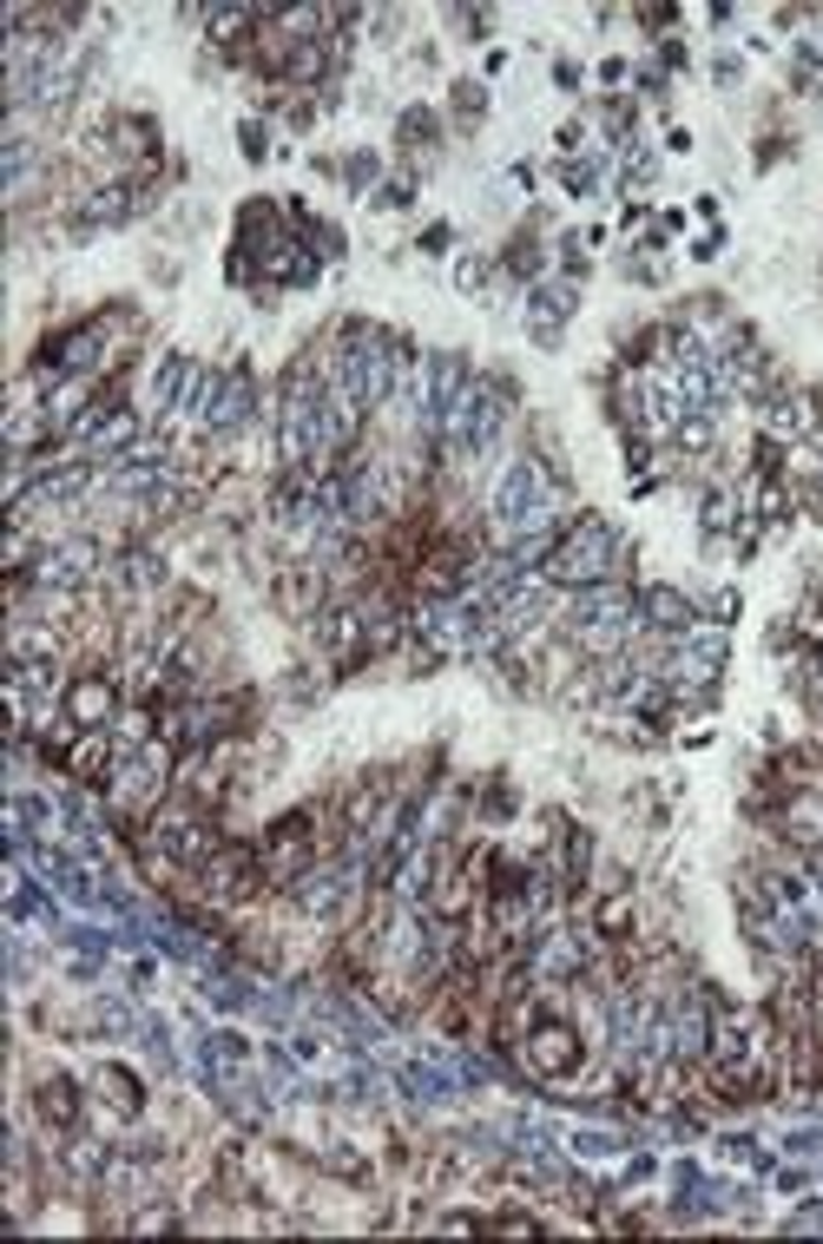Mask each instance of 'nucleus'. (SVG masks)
Masks as SVG:
<instances>
[{
    "label": "nucleus",
    "mask_w": 823,
    "mask_h": 1244,
    "mask_svg": "<svg viewBox=\"0 0 823 1244\" xmlns=\"http://www.w3.org/2000/svg\"><path fill=\"white\" fill-rule=\"evenodd\" d=\"M534 1067L567 1074V1067H574V1034H567V1028H547V1034L534 1041Z\"/></svg>",
    "instance_id": "1"
}]
</instances>
